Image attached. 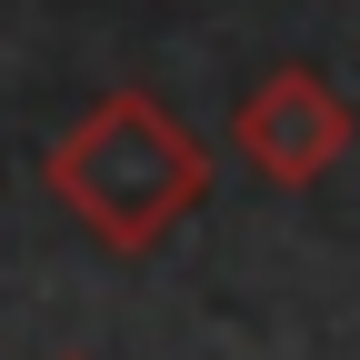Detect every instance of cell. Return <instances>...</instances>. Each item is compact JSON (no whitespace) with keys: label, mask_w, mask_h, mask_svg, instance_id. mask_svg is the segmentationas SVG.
<instances>
[{"label":"cell","mask_w":360,"mask_h":360,"mask_svg":"<svg viewBox=\"0 0 360 360\" xmlns=\"http://www.w3.org/2000/svg\"><path fill=\"white\" fill-rule=\"evenodd\" d=\"M51 200L80 220L110 260H150L180 220L210 200V141L160 90H101L51 150H40Z\"/></svg>","instance_id":"1"},{"label":"cell","mask_w":360,"mask_h":360,"mask_svg":"<svg viewBox=\"0 0 360 360\" xmlns=\"http://www.w3.org/2000/svg\"><path fill=\"white\" fill-rule=\"evenodd\" d=\"M350 141H360V120H350V101H340L310 60H281L270 80H250L240 110H231V150L270 180V191H310V180H330Z\"/></svg>","instance_id":"2"},{"label":"cell","mask_w":360,"mask_h":360,"mask_svg":"<svg viewBox=\"0 0 360 360\" xmlns=\"http://www.w3.org/2000/svg\"><path fill=\"white\" fill-rule=\"evenodd\" d=\"M60 360H90V350H60Z\"/></svg>","instance_id":"3"}]
</instances>
